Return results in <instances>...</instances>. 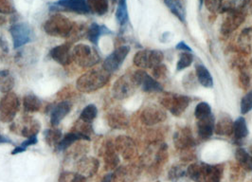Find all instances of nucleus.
<instances>
[{
    "mask_svg": "<svg viewBox=\"0 0 252 182\" xmlns=\"http://www.w3.org/2000/svg\"><path fill=\"white\" fill-rule=\"evenodd\" d=\"M43 29L51 36L67 38L73 32L74 24L64 15L56 13L51 15L45 21Z\"/></svg>",
    "mask_w": 252,
    "mask_h": 182,
    "instance_id": "2",
    "label": "nucleus"
},
{
    "mask_svg": "<svg viewBox=\"0 0 252 182\" xmlns=\"http://www.w3.org/2000/svg\"><path fill=\"white\" fill-rule=\"evenodd\" d=\"M38 143L37 136H33V137H30L26 140L25 142L21 143L20 145L16 146L12 152V155H17V154H20V153H23L27 150L28 147L32 146V145H34Z\"/></svg>",
    "mask_w": 252,
    "mask_h": 182,
    "instance_id": "40",
    "label": "nucleus"
},
{
    "mask_svg": "<svg viewBox=\"0 0 252 182\" xmlns=\"http://www.w3.org/2000/svg\"><path fill=\"white\" fill-rule=\"evenodd\" d=\"M40 129V122L31 116H23L17 121H13V124L11 125L12 132L19 136L25 137L27 139L30 137L37 136Z\"/></svg>",
    "mask_w": 252,
    "mask_h": 182,
    "instance_id": "7",
    "label": "nucleus"
},
{
    "mask_svg": "<svg viewBox=\"0 0 252 182\" xmlns=\"http://www.w3.org/2000/svg\"><path fill=\"white\" fill-rule=\"evenodd\" d=\"M161 103L175 116H180L189 106V98L182 95L169 93L162 98Z\"/></svg>",
    "mask_w": 252,
    "mask_h": 182,
    "instance_id": "12",
    "label": "nucleus"
},
{
    "mask_svg": "<svg viewBox=\"0 0 252 182\" xmlns=\"http://www.w3.org/2000/svg\"><path fill=\"white\" fill-rule=\"evenodd\" d=\"M247 4L248 0H243V2L237 7L230 8L224 12L226 13V16L221 27V31L224 34H228L234 31L245 21Z\"/></svg>",
    "mask_w": 252,
    "mask_h": 182,
    "instance_id": "5",
    "label": "nucleus"
},
{
    "mask_svg": "<svg viewBox=\"0 0 252 182\" xmlns=\"http://www.w3.org/2000/svg\"><path fill=\"white\" fill-rule=\"evenodd\" d=\"M42 107L41 100L33 94H28L23 98V109L26 113L37 112Z\"/></svg>",
    "mask_w": 252,
    "mask_h": 182,
    "instance_id": "25",
    "label": "nucleus"
},
{
    "mask_svg": "<svg viewBox=\"0 0 252 182\" xmlns=\"http://www.w3.org/2000/svg\"><path fill=\"white\" fill-rule=\"evenodd\" d=\"M178 1H179V0H178Z\"/></svg>",
    "mask_w": 252,
    "mask_h": 182,
    "instance_id": "49",
    "label": "nucleus"
},
{
    "mask_svg": "<svg viewBox=\"0 0 252 182\" xmlns=\"http://www.w3.org/2000/svg\"><path fill=\"white\" fill-rule=\"evenodd\" d=\"M215 132L221 136H230L233 133V122L227 115L221 116L215 122Z\"/></svg>",
    "mask_w": 252,
    "mask_h": 182,
    "instance_id": "22",
    "label": "nucleus"
},
{
    "mask_svg": "<svg viewBox=\"0 0 252 182\" xmlns=\"http://www.w3.org/2000/svg\"><path fill=\"white\" fill-rule=\"evenodd\" d=\"M196 125H197L198 136L203 140L210 139L214 135V133H215V116L212 114L209 117L203 118V119L197 120Z\"/></svg>",
    "mask_w": 252,
    "mask_h": 182,
    "instance_id": "19",
    "label": "nucleus"
},
{
    "mask_svg": "<svg viewBox=\"0 0 252 182\" xmlns=\"http://www.w3.org/2000/svg\"><path fill=\"white\" fill-rule=\"evenodd\" d=\"M138 85L134 79V75H124L118 79L112 88L113 96L118 100H124L134 94Z\"/></svg>",
    "mask_w": 252,
    "mask_h": 182,
    "instance_id": "8",
    "label": "nucleus"
},
{
    "mask_svg": "<svg viewBox=\"0 0 252 182\" xmlns=\"http://www.w3.org/2000/svg\"><path fill=\"white\" fill-rule=\"evenodd\" d=\"M6 23V18L3 15H0V26L4 25Z\"/></svg>",
    "mask_w": 252,
    "mask_h": 182,
    "instance_id": "47",
    "label": "nucleus"
},
{
    "mask_svg": "<svg viewBox=\"0 0 252 182\" xmlns=\"http://www.w3.org/2000/svg\"><path fill=\"white\" fill-rule=\"evenodd\" d=\"M175 143L176 146H178L180 148H185L187 146L192 145L193 138L187 128H183V130L178 131L175 135Z\"/></svg>",
    "mask_w": 252,
    "mask_h": 182,
    "instance_id": "28",
    "label": "nucleus"
},
{
    "mask_svg": "<svg viewBox=\"0 0 252 182\" xmlns=\"http://www.w3.org/2000/svg\"><path fill=\"white\" fill-rule=\"evenodd\" d=\"M233 134L237 142L246 139L249 136V128L245 118H237V120L233 122Z\"/></svg>",
    "mask_w": 252,
    "mask_h": 182,
    "instance_id": "26",
    "label": "nucleus"
},
{
    "mask_svg": "<svg viewBox=\"0 0 252 182\" xmlns=\"http://www.w3.org/2000/svg\"><path fill=\"white\" fill-rule=\"evenodd\" d=\"M112 179H113V174H107L102 178V180L100 182H111Z\"/></svg>",
    "mask_w": 252,
    "mask_h": 182,
    "instance_id": "45",
    "label": "nucleus"
},
{
    "mask_svg": "<svg viewBox=\"0 0 252 182\" xmlns=\"http://www.w3.org/2000/svg\"><path fill=\"white\" fill-rule=\"evenodd\" d=\"M1 143H13V142L9 138H6L0 134V144Z\"/></svg>",
    "mask_w": 252,
    "mask_h": 182,
    "instance_id": "46",
    "label": "nucleus"
},
{
    "mask_svg": "<svg viewBox=\"0 0 252 182\" xmlns=\"http://www.w3.org/2000/svg\"><path fill=\"white\" fill-rule=\"evenodd\" d=\"M97 114H98V109H97L96 105L89 104L81 112L79 120L86 121V122L92 123V121L95 120V118L97 117Z\"/></svg>",
    "mask_w": 252,
    "mask_h": 182,
    "instance_id": "35",
    "label": "nucleus"
},
{
    "mask_svg": "<svg viewBox=\"0 0 252 182\" xmlns=\"http://www.w3.org/2000/svg\"><path fill=\"white\" fill-rule=\"evenodd\" d=\"M14 78L9 69L0 70V92L8 93L13 91L14 87Z\"/></svg>",
    "mask_w": 252,
    "mask_h": 182,
    "instance_id": "24",
    "label": "nucleus"
},
{
    "mask_svg": "<svg viewBox=\"0 0 252 182\" xmlns=\"http://www.w3.org/2000/svg\"><path fill=\"white\" fill-rule=\"evenodd\" d=\"M239 45L244 51L252 52V27L245 29L239 37Z\"/></svg>",
    "mask_w": 252,
    "mask_h": 182,
    "instance_id": "33",
    "label": "nucleus"
},
{
    "mask_svg": "<svg viewBox=\"0 0 252 182\" xmlns=\"http://www.w3.org/2000/svg\"><path fill=\"white\" fill-rule=\"evenodd\" d=\"M79 141H90V139L77 131L72 130L63 136L61 142L58 144L56 150L64 151L70 148L73 145V143H77Z\"/></svg>",
    "mask_w": 252,
    "mask_h": 182,
    "instance_id": "20",
    "label": "nucleus"
},
{
    "mask_svg": "<svg viewBox=\"0 0 252 182\" xmlns=\"http://www.w3.org/2000/svg\"><path fill=\"white\" fill-rule=\"evenodd\" d=\"M204 1L208 10L212 13L220 11L223 5V0H204Z\"/></svg>",
    "mask_w": 252,
    "mask_h": 182,
    "instance_id": "43",
    "label": "nucleus"
},
{
    "mask_svg": "<svg viewBox=\"0 0 252 182\" xmlns=\"http://www.w3.org/2000/svg\"><path fill=\"white\" fill-rule=\"evenodd\" d=\"M133 75L138 87H140L142 91L145 92H161L163 91L162 86L144 70H137Z\"/></svg>",
    "mask_w": 252,
    "mask_h": 182,
    "instance_id": "14",
    "label": "nucleus"
},
{
    "mask_svg": "<svg viewBox=\"0 0 252 182\" xmlns=\"http://www.w3.org/2000/svg\"><path fill=\"white\" fill-rule=\"evenodd\" d=\"M20 108V100L13 92L6 93L0 100V121L12 122Z\"/></svg>",
    "mask_w": 252,
    "mask_h": 182,
    "instance_id": "6",
    "label": "nucleus"
},
{
    "mask_svg": "<svg viewBox=\"0 0 252 182\" xmlns=\"http://www.w3.org/2000/svg\"><path fill=\"white\" fill-rule=\"evenodd\" d=\"M99 169V160L92 156H83L76 162L77 173L89 178L94 176Z\"/></svg>",
    "mask_w": 252,
    "mask_h": 182,
    "instance_id": "15",
    "label": "nucleus"
},
{
    "mask_svg": "<svg viewBox=\"0 0 252 182\" xmlns=\"http://www.w3.org/2000/svg\"><path fill=\"white\" fill-rule=\"evenodd\" d=\"M10 33L13 39V49H19L32 41L33 32L27 23H14L10 28Z\"/></svg>",
    "mask_w": 252,
    "mask_h": 182,
    "instance_id": "10",
    "label": "nucleus"
},
{
    "mask_svg": "<svg viewBox=\"0 0 252 182\" xmlns=\"http://www.w3.org/2000/svg\"><path fill=\"white\" fill-rule=\"evenodd\" d=\"M115 1H116V0H113V2H115Z\"/></svg>",
    "mask_w": 252,
    "mask_h": 182,
    "instance_id": "48",
    "label": "nucleus"
},
{
    "mask_svg": "<svg viewBox=\"0 0 252 182\" xmlns=\"http://www.w3.org/2000/svg\"><path fill=\"white\" fill-rule=\"evenodd\" d=\"M111 33L112 31L107 27L99 25L98 23H92L89 27L87 37L89 42H91L94 46H97L99 44V40L102 35L111 34Z\"/></svg>",
    "mask_w": 252,
    "mask_h": 182,
    "instance_id": "21",
    "label": "nucleus"
},
{
    "mask_svg": "<svg viewBox=\"0 0 252 182\" xmlns=\"http://www.w3.org/2000/svg\"><path fill=\"white\" fill-rule=\"evenodd\" d=\"M188 176L195 182H220L221 169L207 163H194L188 168Z\"/></svg>",
    "mask_w": 252,
    "mask_h": 182,
    "instance_id": "3",
    "label": "nucleus"
},
{
    "mask_svg": "<svg viewBox=\"0 0 252 182\" xmlns=\"http://www.w3.org/2000/svg\"><path fill=\"white\" fill-rule=\"evenodd\" d=\"M236 159L247 171H252V156L250 155L245 149L239 148L236 150Z\"/></svg>",
    "mask_w": 252,
    "mask_h": 182,
    "instance_id": "32",
    "label": "nucleus"
},
{
    "mask_svg": "<svg viewBox=\"0 0 252 182\" xmlns=\"http://www.w3.org/2000/svg\"><path fill=\"white\" fill-rule=\"evenodd\" d=\"M193 60V57L190 52H183L179 54L178 61H177V70H183L184 68L188 67L191 65Z\"/></svg>",
    "mask_w": 252,
    "mask_h": 182,
    "instance_id": "38",
    "label": "nucleus"
},
{
    "mask_svg": "<svg viewBox=\"0 0 252 182\" xmlns=\"http://www.w3.org/2000/svg\"><path fill=\"white\" fill-rule=\"evenodd\" d=\"M129 52H130L129 46L119 47L110 55L106 57V59L102 63V67L109 73L117 71L124 64Z\"/></svg>",
    "mask_w": 252,
    "mask_h": 182,
    "instance_id": "13",
    "label": "nucleus"
},
{
    "mask_svg": "<svg viewBox=\"0 0 252 182\" xmlns=\"http://www.w3.org/2000/svg\"><path fill=\"white\" fill-rule=\"evenodd\" d=\"M164 3L181 22L184 23L186 21L185 9L178 0H164Z\"/></svg>",
    "mask_w": 252,
    "mask_h": 182,
    "instance_id": "29",
    "label": "nucleus"
},
{
    "mask_svg": "<svg viewBox=\"0 0 252 182\" xmlns=\"http://www.w3.org/2000/svg\"><path fill=\"white\" fill-rule=\"evenodd\" d=\"M51 59L62 65H67L72 61L71 48L69 44H63L52 48L50 52Z\"/></svg>",
    "mask_w": 252,
    "mask_h": 182,
    "instance_id": "16",
    "label": "nucleus"
},
{
    "mask_svg": "<svg viewBox=\"0 0 252 182\" xmlns=\"http://www.w3.org/2000/svg\"><path fill=\"white\" fill-rule=\"evenodd\" d=\"M163 53L159 51L144 50L137 52L134 56V64L139 68H155L161 65L163 61Z\"/></svg>",
    "mask_w": 252,
    "mask_h": 182,
    "instance_id": "9",
    "label": "nucleus"
},
{
    "mask_svg": "<svg viewBox=\"0 0 252 182\" xmlns=\"http://www.w3.org/2000/svg\"><path fill=\"white\" fill-rule=\"evenodd\" d=\"M252 110V91L247 93L241 101V113L247 114Z\"/></svg>",
    "mask_w": 252,
    "mask_h": 182,
    "instance_id": "41",
    "label": "nucleus"
},
{
    "mask_svg": "<svg viewBox=\"0 0 252 182\" xmlns=\"http://www.w3.org/2000/svg\"><path fill=\"white\" fill-rule=\"evenodd\" d=\"M72 104L69 101L60 102L52 106L51 111V123L52 126H57L71 111Z\"/></svg>",
    "mask_w": 252,
    "mask_h": 182,
    "instance_id": "18",
    "label": "nucleus"
},
{
    "mask_svg": "<svg viewBox=\"0 0 252 182\" xmlns=\"http://www.w3.org/2000/svg\"><path fill=\"white\" fill-rule=\"evenodd\" d=\"M176 49L180 50V51H182V52H190V53L192 52V50L189 48V46H188L185 42H183V41H181V42H179V43L177 44Z\"/></svg>",
    "mask_w": 252,
    "mask_h": 182,
    "instance_id": "44",
    "label": "nucleus"
},
{
    "mask_svg": "<svg viewBox=\"0 0 252 182\" xmlns=\"http://www.w3.org/2000/svg\"><path fill=\"white\" fill-rule=\"evenodd\" d=\"M116 19L120 26H126L128 23L129 16H128L126 0H119L117 11H116Z\"/></svg>",
    "mask_w": 252,
    "mask_h": 182,
    "instance_id": "30",
    "label": "nucleus"
},
{
    "mask_svg": "<svg viewBox=\"0 0 252 182\" xmlns=\"http://www.w3.org/2000/svg\"><path fill=\"white\" fill-rule=\"evenodd\" d=\"M72 61L81 67L89 68L97 65L101 61V56L91 46L78 44L71 50Z\"/></svg>",
    "mask_w": 252,
    "mask_h": 182,
    "instance_id": "4",
    "label": "nucleus"
},
{
    "mask_svg": "<svg viewBox=\"0 0 252 182\" xmlns=\"http://www.w3.org/2000/svg\"><path fill=\"white\" fill-rule=\"evenodd\" d=\"M45 141L51 147L57 148L58 144L61 142L63 136L62 132L57 128H51L45 131Z\"/></svg>",
    "mask_w": 252,
    "mask_h": 182,
    "instance_id": "31",
    "label": "nucleus"
},
{
    "mask_svg": "<svg viewBox=\"0 0 252 182\" xmlns=\"http://www.w3.org/2000/svg\"><path fill=\"white\" fill-rule=\"evenodd\" d=\"M90 13H95L97 15H104L108 12L109 2L108 0H88Z\"/></svg>",
    "mask_w": 252,
    "mask_h": 182,
    "instance_id": "27",
    "label": "nucleus"
},
{
    "mask_svg": "<svg viewBox=\"0 0 252 182\" xmlns=\"http://www.w3.org/2000/svg\"><path fill=\"white\" fill-rule=\"evenodd\" d=\"M165 119H166V114L162 110V108L157 105H151V106L145 107L141 113L142 121L148 125H153V124L161 122Z\"/></svg>",
    "mask_w": 252,
    "mask_h": 182,
    "instance_id": "17",
    "label": "nucleus"
},
{
    "mask_svg": "<svg viewBox=\"0 0 252 182\" xmlns=\"http://www.w3.org/2000/svg\"><path fill=\"white\" fill-rule=\"evenodd\" d=\"M15 13V7L12 0H0V13L13 14Z\"/></svg>",
    "mask_w": 252,
    "mask_h": 182,
    "instance_id": "42",
    "label": "nucleus"
},
{
    "mask_svg": "<svg viewBox=\"0 0 252 182\" xmlns=\"http://www.w3.org/2000/svg\"><path fill=\"white\" fill-rule=\"evenodd\" d=\"M58 182H87V178L77 172H63Z\"/></svg>",
    "mask_w": 252,
    "mask_h": 182,
    "instance_id": "36",
    "label": "nucleus"
},
{
    "mask_svg": "<svg viewBox=\"0 0 252 182\" xmlns=\"http://www.w3.org/2000/svg\"><path fill=\"white\" fill-rule=\"evenodd\" d=\"M195 73L198 79L199 84L204 88H213L214 87V79L208 68L203 65H197L195 66Z\"/></svg>",
    "mask_w": 252,
    "mask_h": 182,
    "instance_id": "23",
    "label": "nucleus"
},
{
    "mask_svg": "<svg viewBox=\"0 0 252 182\" xmlns=\"http://www.w3.org/2000/svg\"><path fill=\"white\" fill-rule=\"evenodd\" d=\"M213 114L212 112V107L210 106V104L202 102L200 104H197L194 110V116L196 118V120L203 119V118L209 117Z\"/></svg>",
    "mask_w": 252,
    "mask_h": 182,
    "instance_id": "37",
    "label": "nucleus"
},
{
    "mask_svg": "<svg viewBox=\"0 0 252 182\" xmlns=\"http://www.w3.org/2000/svg\"><path fill=\"white\" fill-rule=\"evenodd\" d=\"M104 161L109 166H115L119 162V159L115 153L114 147L110 143H108V145L106 146V150L104 153Z\"/></svg>",
    "mask_w": 252,
    "mask_h": 182,
    "instance_id": "39",
    "label": "nucleus"
},
{
    "mask_svg": "<svg viewBox=\"0 0 252 182\" xmlns=\"http://www.w3.org/2000/svg\"><path fill=\"white\" fill-rule=\"evenodd\" d=\"M110 74L103 67L91 69L80 76L76 82V88L83 93H92L102 89L110 80Z\"/></svg>",
    "mask_w": 252,
    "mask_h": 182,
    "instance_id": "1",
    "label": "nucleus"
},
{
    "mask_svg": "<svg viewBox=\"0 0 252 182\" xmlns=\"http://www.w3.org/2000/svg\"><path fill=\"white\" fill-rule=\"evenodd\" d=\"M51 10L78 14L90 13L88 0H57L51 3Z\"/></svg>",
    "mask_w": 252,
    "mask_h": 182,
    "instance_id": "11",
    "label": "nucleus"
},
{
    "mask_svg": "<svg viewBox=\"0 0 252 182\" xmlns=\"http://www.w3.org/2000/svg\"><path fill=\"white\" fill-rule=\"evenodd\" d=\"M108 123L113 128H123L126 126L127 121H126V117L123 113L114 111L113 113L109 114Z\"/></svg>",
    "mask_w": 252,
    "mask_h": 182,
    "instance_id": "34",
    "label": "nucleus"
}]
</instances>
